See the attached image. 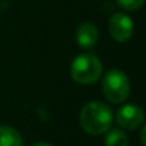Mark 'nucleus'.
I'll return each mask as SVG.
<instances>
[{"label": "nucleus", "instance_id": "f257e3e1", "mask_svg": "<svg viewBox=\"0 0 146 146\" xmlns=\"http://www.w3.org/2000/svg\"><path fill=\"white\" fill-rule=\"evenodd\" d=\"M113 111L101 101H90L80 113V124L90 135H103L109 131L113 123Z\"/></svg>", "mask_w": 146, "mask_h": 146}, {"label": "nucleus", "instance_id": "f03ea898", "mask_svg": "<svg viewBox=\"0 0 146 146\" xmlns=\"http://www.w3.org/2000/svg\"><path fill=\"white\" fill-rule=\"evenodd\" d=\"M103 74V64L94 54H80L71 64V76L80 85H91Z\"/></svg>", "mask_w": 146, "mask_h": 146}, {"label": "nucleus", "instance_id": "7ed1b4c3", "mask_svg": "<svg viewBox=\"0 0 146 146\" xmlns=\"http://www.w3.org/2000/svg\"><path fill=\"white\" fill-rule=\"evenodd\" d=\"M131 83L124 72L110 69L105 73L103 80V92L110 103H123L129 95Z\"/></svg>", "mask_w": 146, "mask_h": 146}, {"label": "nucleus", "instance_id": "20e7f679", "mask_svg": "<svg viewBox=\"0 0 146 146\" xmlns=\"http://www.w3.org/2000/svg\"><path fill=\"white\" fill-rule=\"evenodd\" d=\"M144 110L135 104H126L121 106L115 114L117 124L128 131H133L141 127L144 123Z\"/></svg>", "mask_w": 146, "mask_h": 146}, {"label": "nucleus", "instance_id": "39448f33", "mask_svg": "<svg viewBox=\"0 0 146 146\" xmlns=\"http://www.w3.org/2000/svg\"><path fill=\"white\" fill-rule=\"evenodd\" d=\"M109 33L118 42H126L133 35V22L124 13H115L109 21Z\"/></svg>", "mask_w": 146, "mask_h": 146}, {"label": "nucleus", "instance_id": "423d86ee", "mask_svg": "<svg viewBox=\"0 0 146 146\" xmlns=\"http://www.w3.org/2000/svg\"><path fill=\"white\" fill-rule=\"evenodd\" d=\"M76 40L82 49H91L99 40V30L94 23L85 22L80 25L76 32Z\"/></svg>", "mask_w": 146, "mask_h": 146}, {"label": "nucleus", "instance_id": "0eeeda50", "mask_svg": "<svg viewBox=\"0 0 146 146\" xmlns=\"http://www.w3.org/2000/svg\"><path fill=\"white\" fill-rule=\"evenodd\" d=\"M0 146H23V139L15 128L3 126L0 127Z\"/></svg>", "mask_w": 146, "mask_h": 146}, {"label": "nucleus", "instance_id": "6e6552de", "mask_svg": "<svg viewBox=\"0 0 146 146\" xmlns=\"http://www.w3.org/2000/svg\"><path fill=\"white\" fill-rule=\"evenodd\" d=\"M105 146H128V137L119 128L110 129L105 137Z\"/></svg>", "mask_w": 146, "mask_h": 146}, {"label": "nucleus", "instance_id": "1a4fd4ad", "mask_svg": "<svg viewBox=\"0 0 146 146\" xmlns=\"http://www.w3.org/2000/svg\"><path fill=\"white\" fill-rule=\"evenodd\" d=\"M117 1L123 9L128 10V12H133V10H137L142 7L145 0H117Z\"/></svg>", "mask_w": 146, "mask_h": 146}, {"label": "nucleus", "instance_id": "9d476101", "mask_svg": "<svg viewBox=\"0 0 146 146\" xmlns=\"http://www.w3.org/2000/svg\"><path fill=\"white\" fill-rule=\"evenodd\" d=\"M145 133H146V128H142V131H141V136H140V139H141V144H142V146H146Z\"/></svg>", "mask_w": 146, "mask_h": 146}, {"label": "nucleus", "instance_id": "9b49d317", "mask_svg": "<svg viewBox=\"0 0 146 146\" xmlns=\"http://www.w3.org/2000/svg\"><path fill=\"white\" fill-rule=\"evenodd\" d=\"M32 146H53V145L48 144V142H37V144H33Z\"/></svg>", "mask_w": 146, "mask_h": 146}]
</instances>
